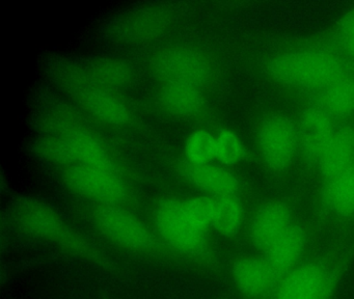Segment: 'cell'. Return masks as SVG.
<instances>
[{
	"instance_id": "cell-1",
	"label": "cell",
	"mask_w": 354,
	"mask_h": 299,
	"mask_svg": "<svg viewBox=\"0 0 354 299\" xmlns=\"http://www.w3.org/2000/svg\"><path fill=\"white\" fill-rule=\"evenodd\" d=\"M78 208L84 221L109 246L153 265L198 273L192 264L171 251L136 211L84 203Z\"/></svg>"
},
{
	"instance_id": "cell-2",
	"label": "cell",
	"mask_w": 354,
	"mask_h": 299,
	"mask_svg": "<svg viewBox=\"0 0 354 299\" xmlns=\"http://www.w3.org/2000/svg\"><path fill=\"white\" fill-rule=\"evenodd\" d=\"M11 224L14 230L24 238L48 245L103 271H119L118 263L102 247L70 224L57 208L42 199H19L12 208Z\"/></svg>"
},
{
	"instance_id": "cell-3",
	"label": "cell",
	"mask_w": 354,
	"mask_h": 299,
	"mask_svg": "<svg viewBox=\"0 0 354 299\" xmlns=\"http://www.w3.org/2000/svg\"><path fill=\"white\" fill-rule=\"evenodd\" d=\"M152 226L161 240L192 264L198 273L216 267L209 232L196 226L184 209L182 199L165 197L153 206Z\"/></svg>"
},
{
	"instance_id": "cell-4",
	"label": "cell",
	"mask_w": 354,
	"mask_h": 299,
	"mask_svg": "<svg viewBox=\"0 0 354 299\" xmlns=\"http://www.w3.org/2000/svg\"><path fill=\"white\" fill-rule=\"evenodd\" d=\"M59 87L88 118L111 128H127L133 124L131 106L120 91L101 87L88 74L86 66L66 64L57 75Z\"/></svg>"
},
{
	"instance_id": "cell-5",
	"label": "cell",
	"mask_w": 354,
	"mask_h": 299,
	"mask_svg": "<svg viewBox=\"0 0 354 299\" xmlns=\"http://www.w3.org/2000/svg\"><path fill=\"white\" fill-rule=\"evenodd\" d=\"M59 180L66 190L84 203L132 211L140 206L132 174L121 170L74 164L59 170Z\"/></svg>"
},
{
	"instance_id": "cell-6",
	"label": "cell",
	"mask_w": 354,
	"mask_h": 299,
	"mask_svg": "<svg viewBox=\"0 0 354 299\" xmlns=\"http://www.w3.org/2000/svg\"><path fill=\"white\" fill-rule=\"evenodd\" d=\"M269 71L279 82L308 89H325L344 72L339 58L323 50L281 54L270 62Z\"/></svg>"
},
{
	"instance_id": "cell-7",
	"label": "cell",
	"mask_w": 354,
	"mask_h": 299,
	"mask_svg": "<svg viewBox=\"0 0 354 299\" xmlns=\"http://www.w3.org/2000/svg\"><path fill=\"white\" fill-rule=\"evenodd\" d=\"M149 70L159 82L202 89L213 78V64L206 53L189 45H169L152 54Z\"/></svg>"
},
{
	"instance_id": "cell-8",
	"label": "cell",
	"mask_w": 354,
	"mask_h": 299,
	"mask_svg": "<svg viewBox=\"0 0 354 299\" xmlns=\"http://www.w3.org/2000/svg\"><path fill=\"white\" fill-rule=\"evenodd\" d=\"M258 143L267 165L275 170H285L293 161L299 147L297 128L289 118L272 116L261 126Z\"/></svg>"
},
{
	"instance_id": "cell-9",
	"label": "cell",
	"mask_w": 354,
	"mask_h": 299,
	"mask_svg": "<svg viewBox=\"0 0 354 299\" xmlns=\"http://www.w3.org/2000/svg\"><path fill=\"white\" fill-rule=\"evenodd\" d=\"M171 23V14L169 10L160 6H149L124 17L115 25L113 35L122 43H146L162 35Z\"/></svg>"
},
{
	"instance_id": "cell-10",
	"label": "cell",
	"mask_w": 354,
	"mask_h": 299,
	"mask_svg": "<svg viewBox=\"0 0 354 299\" xmlns=\"http://www.w3.org/2000/svg\"><path fill=\"white\" fill-rule=\"evenodd\" d=\"M177 172L184 182L202 194L214 197H235L239 189L236 176L227 168L215 164H194L181 160Z\"/></svg>"
},
{
	"instance_id": "cell-11",
	"label": "cell",
	"mask_w": 354,
	"mask_h": 299,
	"mask_svg": "<svg viewBox=\"0 0 354 299\" xmlns=\"http://www.w3.org/2000/svg\"><path fill=\"white\" fill-rule=\"evenodd\" d=\"M333 118L323 107H310L302 114L297 128L299 147L310 163L318 164L335 134Z\"/></svg>"
},
{
	"instance_id": "cell-12",
	"label": "cell",
	"mask_w": 354,
	"mask_h": 299,
	"mask_svg": "<svg viewBox=\"0 0 354 299\" xmlns=\"http://www.w3.org/2000/svg\"><path fill=\"white\" fill-rule=\"evenodd\" d=\"M236 289L248 297L262 296L272 287L277 274L268 261L258 257H239L231 267Z\"/></svg>"
},
{
	"instance_id": "cell-13",
	"label": "cell",
	"mask_w": 354,
	"mask_h": 299,
	"mask_svg": "<svg viewBox=\"0 0 354 299\" xmlns=\"http://www.w3.org/2000/svg\"><path fill=\"white\" fill-rule=\"evenodd\" d=\"M291 226L287 206L273 201L257 212L250 224V238L257 247L267 251Z\"/></svg>"
},
{
	"instance_id": "cell-14",
	"label": "cell",
	"mask_w": 354,
	"mask_h": 299,
	"mask_svg": "<svg viewBox=\"0 0 354 299\" xmlns=\"http://www.w3.org/2000/svg\"><path fill=\"white\" fill-rule=\"evenodd\" d=\"M158 103L169 116L190 120L202 114L205 98L202 89L185 85L165 84L158 91Z\"/></svg>"
},
{
	"instance_id": "cell-15",
	"label": "cell",
	"mask_w": 354,
	"mask_h": 299,
	"mask_svg": "<svg viewBox=\"0 0 354 299\" xmlns=\"http://www.w3.org/2000/svg\"><path fill=\"white\" fill-rule=\"evenodd\" d=\"M353 160L354 129L342 127L335 130L317 165L329 180L351 170Z\"/></svg>"
},
{
	"instance_id": "cell-16",
	"label": "cell",
	"mask_w": 354,
	"mask_h": 299,
	"mask_svg": "<svg viewBox=\"0 0 354 299\" xmlns=\"http://www.w3.org/2000/svg\"><path fill=\"white\" fill-rule=\"evenodd\" d=\"M324 288L325 275L318 266H299L283 278L279 299H319Z\"/></svg>"
},
{
	"instance_id": "cell-17",
	"label": "cell",
	"mask_w": 354,
	"mask_h": 299,
	"mask_svg": "<svg viewBox=\"0 0 354 299\" xmlns=\"http://www.w3.org/2000/svg\"><path fill=\"white\" fill-rule=\"evenodd\" d=\"M306 244V234L297 226H291L275 241L267 253V261L277 275L288 273L297 264Z\"/></svg>"
},
{
	"instance_id": "cell-18",
	"label": "cell",
	"mask_w": 354,
	"mask_h": 299,
	"mask_svg": "<svg viewBox=\"0 0 354 299\" xmlns=\"http://www.w3.org/2000/svg\"><path fill=\"white\" fill-rule=\"evenodd\" d=\"M82 110L68 104H55L47 108L39 122L42 135L64 136L82 127L92 124Z\"/></svg>"
},
{
	"instance_id": "cell-19",
	"label": "cell",
	"mask_w": 354,
	"mask_h": 299,
	"mask_svg": "<svg viewBox=\"0 0 354 299\" xmlns=\"http://www.w3.org/2000/svg\"><path fill=\"white\" fill-rule=\"evenodd\" d=\"M86 69L95 82L113 91H120L133 81L131 64L121 58H99L86 66Z\"/></svg>"
},
{
	"instance_id": "cell-20",
	"label": "cell",
	"mask_w": 354,
	"mask_h": 299,
	"mask_svg": "<svg viewBox=\"0 0 354 299\" xmlns=\"http://www.w3.org/2000/svg\"><path fill=\"white\" fill-rule=\"evenodd\" d=\"M322 107L333 118H346L354 114V73H342L323 89Z\"/></svg>"
},
{
	"instance_id": "cell-21",
	"label": "cell",
	"mask_w": 354,
	"mask_h": 299,
	"mask_svg": "<svg viewBox=\"0 0 354 299\" xmlns=\"http://www.w3.org/2000/svg\"><path fill=\"white\" fill-rule=\"evenodd\" d=\"M325 199L330 209L339 214L354 212V170L329 179Z\"/></svg>"
},
{
	"instance_id": "cell-22",
	"label": "cell",
	"mask_w": 354,
	"mask_h": 299,
	"mask_svg": "<svg viewBox=\"0 0 354 299\" xmlns=\"http://www.w3.org/2000/svg\"><path fill=\"white\" fill-rule=\"evenodd\" d=\"M243 207L237 195L216 197V212L212 228L225 237L238 234L243 224Z\"/></svg>"
},
{
	"instance_id": "cell-23",
	"label": "cell",
	"mask_w": 354,
	"mask_h": 299,
	"mask_svg": "<svg viewBox=\"0 0 354 299\" xmlns=\"http://www.w3.org/2000/svg\"><path fill=\"white\" fill-rule=\"evenodd\" d=\"M184 156L190 163H211L215 160V135L205 129L192 131L186 138Z\"/></svg>"
},
{
	"instance_id": "cell-24",
	"label": "cell",
	"mask_w": 354,
	"mask_h": 299,
	"mask_svg": "<svg viewBox=\"0 0 354 299\" xmlns=\"http://www.w3.org/2000/svg\"><path fill=\"white\" fill-rule=\"evenodd\" d=\"M184 209L192 221L203 230L210 232L216 212V197L200 194L182 199Z\"/></svg>"
},
{
	"instance_id": "cell-25",
	"label": "cell",
	"mask_w": 354,
	"mask_h": 299,
	"mask_svg": "<svg viewBox=\"0 0 354 299\" xmlns=\"http://www.w3.org/2000/svg\"><path fill=\"white\" fill-rule=\"evenodd\" d=\"M245 147L233 131L223 129L215 135V160L221 165H235L244 159Z\"/></svg>"
},
{
	"instance_id": "cell-26",
	"label": "cell",
	"mask_w": 354,
	"mask_h": 299,
	"mask_svg": "<svg viewBox=\"0 0 354 299\" xmlns=\"http://www.w3.org/2000/svg\"><path fill=\"white\" fill-rule=\"evenodd\" d=\"M339 37L346 48L354 42V8L342 19L339 26Z\"/></svg>"
},
{
	"instance_id": "cell-27",
	"label": "cell",
	"mask_w": 354,
	"mask_h": 299,
	"mask_svg": "<svg viewBox=\"0 0 354 299\" xmlns=\"http://www.w3.org/2000/svg\"><path fill=\"white\" fill-rule=\"evenodd\" d=\"M348 51L350 52V54H351L352 56L354 57V42L352 44H350L349 46L347 47Z\"/></svg>"
}]
</instances>
